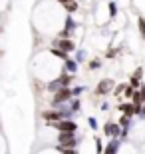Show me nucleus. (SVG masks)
<instances>
[{
	"label": "nucleus",
	"mask_w": 145,
	"mask_h": 154,
	"mask_svg": "<svg viewBox=\"0 0 145 154\" xmlns=\"http://www.w3.org/2000/svg\"><path fill=\"white\" fill-rule=\"evenodd\" d=\"M48 126H52V128H56L60 132H76L78 130V124L74 120H56V122H50Z\"/></svg>",
	"instance_id": "1"
},
{
	"label": "nucleus",
	"mask_w": 145,
	"mask_h": 154,
	"mask_svg": "<svg viewBox=\"0 0 145 154\" xmlns=\"http://www.w3.org/2000/svg\"><path fill=\"white\" fill-rule=\"evenodd\" d=\"M76 132H60V136H58V140H60L62 148H76V136H74Z\"/></svg>",
	"instance_id": "2"
},
{
	"label": "nucleus",
	"mask_w": 145,
	"mask_h": 154,
	"mask_svg": "<svg viewBox=\"0 0 145 154\" xmlns=\"http://www.w3.org/2000/svg\"><path fill=\"white\" fill-rule=\"evenodd\" d=\"M72 98V90L70 88H60V90L54 92V98H52V104H62Z\"/></svg>",
	"instance_id": "3"
},
{
	"label": "nucleus",
	"mask_w": 145,
	"mask_h": 154,
	"mask_svg": "<svg viewBox=\"0 0 145 154\" xmlns=\"http://www.w3.org/2000/svg\"><path fill=\"white\" fill-rule=\"evenodd\" d=\"M112 86H113L112 80H109V78H103L100 84H97V88H95V94H97V96H106V94H109Z\"/></svg>",
	"instance_id": "4"
},
{
	"label": "nucleus",
	"mask_w": 145,
	"mask_h": 154,
	"mask_svg": "<svg viewBox=\"0 0 145 154\" xmlns=\"http://www.w3.org/2000/svg\"><path fill=\"white\" fill-rule=\"evenodd\" d=\"M56 46H58V50H62V52H72L74 48H76V44H74V40H68V38H60L56 42Z\"/></svg>",
	"instance_id": "5"
},
{
	"label": "nucleus",
	"mask_w": 145,
	"mask_h": 154,
	"mask_svg": "<svg viewBox=\"0 0 145 154\" xmlns=\"http://www.w3.org/2000/svg\"><path fill=\"white\" fill-rule=\"evenodd\" d=\"M42 118L56 122V120H60V118H62V110H46V112H42Z\"/></svg>",
	"instance_id": "6"
},
{
	"label": "nucleus",
	"mask_w": 145,
	"mask_h": 154,
	"mask_svg": "<svg viewBox=\"0 0 145 154\" xmlns=\"http://www.w3.org/2000/svg\"><path fill=\"white\" fill-rule=\"evenodd\" d=\"M141 76H143V68H137L131 74V78H129V86L131 88H135V86H139V80H141Z\"/></svg>",
	"instance_id": "7"
},
{
	"label": "nucleus",
	"mask_w": 145,
	"mask_h": 154,
	"mask_svg": "<svg viewBox=\"0 0 145 154\" xmlns=\"http://www.w3.org/2000/svg\"><path fill=\"white\" fill-rule=\"evenodd\" d=\"M103 130H106V134H109V136L117 138V134H119V126H117V124H113V122H107Z\"/></svg>",
	"instance_id": "8"
},
{
	"label": "nucleus",
	"mask_w": 145,
	"mask_h": 154,
	"mask_svg": "<svg viewBox=\"0 0 145 154\" xmlns=\"http://www.w3.org/2000/svg\"><path fill=\"white\" fill-rule=\"evenodd\" d=\"M117 148H119V140H117V138H113L112 142H109V146H107L106 154H115V152H117Z\"/></svg>",
	"instance_id": "9"
},
{
	"label": "nucleus",
	"mask_w": 145,
	"mask_h": 154,
	"mask_svg": "<svg viewBox=\"0 0 145 154\" xmlns=\"http://www.w3.org/2000/svg\"><path fill=\"white\" fill-rule=\"evenodd\" d=\"M64 8H66L68 12H76V10H78V4H76V0H70V2L64 4Z\"/></svg>",
	"instance_id": "10"
},
{
	"label": "nucleus",
	"mask_w": 145,
	"mask_h": 154,
	"mask_svg": "<svg viewBox=\"0 0 145 154\" xmlns=\"http://www.w3.org/2000/svg\"><path fill=\"white\" fill-rule=\"evenodd\" d=\"M66 68L70 70V72H76V68H78V66H76V62H74V60L66 58Z\"/></svg>",
	"instance_id": "11"
},
{
	"label": "nucleus",
	"mask_w": 145,
	"mask_h": 154,
	"mask_svg": "<svg viewBox=\"0 0 145 154\" xmlns=\"http://www.w3.org/2000/svg\"><path fill=\"white\" fill-rule=\"evenodd\" d=\"M139 34L145 38V18L143 16H139Z\"/></svg>",
	"instance_id": "12"
},
{
	"label": "nucleus",
	"mask_w": 145,
	"mask_h": 154,
	"mask_svg": "<svg viewBox=\"0 0 145 154\" xmlns=\"http://www.w3.org/2000/svg\"><path fill=\"white\" fill-rule=\"evenodd\" d=\"M100 66H101V60H100V58H94V60H91V62H89V68H91V70L100 68Z\"/></svg>",
	"instance_id": "13"
},
{
	"label": "nucleus",
	"mask_w": 145,
	"mask_h": 154,
	"mask_svg": "<svg viewBox=\"0 0 145 154\" xmlns=\"http://www.w3.org/2000/svg\"><path fill=\"white\" fill-rule=\"evenodd\" d=\"M52 56H58V58H66V52H62V50H58V48H52Z\"/></svg>",
	"instance_id": "14"
},
{
	"label": "nucleus",
	"mask_w": 145,
	"mask_h": 154,
	"mask_svg": "<svg viewBox=\"0 0 145 154\" xmlns=\"http://www.w3.org/2000/svg\"><path fill=\"white\" fill-rule=\"evenodd\" d=\"M95 152H97V154L101 152V138L100 136H95Z\"/></svg>",
	"instance_id": "15"
},
{
	"label": "nucleus",
	"mask_w": 145,
	"mask_h": 154,
	"mask_svg": "<svg viewBox=\"0 0 145 154\" xmlns=\"http://www.w3.org/2000/svg\"><path fill=\"white\" fill-rule=\"evenodd\" d=\"M109 16H115V4H113V2H112V4H109Z\"/></svg>",
	"instance_id": "16"
},
{
	"label": "nucleus",
	"mask_w": 145,
	"mask_h": 154,
	"mask_svg": "<svg viewBox=\"0 0 145 154\" xmlns=\"http://www.w3.org/2000/svg\"><path fill=\"white\" fill-rule=\"evenodd\" d=\"M64 154H78L76 148H64Z\"/></svg>",
	"instance_id": "17"
},
{
	"label": "nucleus",
	"mask_w": 145,
	"mask_h": 154,
	"mask_svg": "<svg viewBox=\"0 0 145 154\" xmlns=\"http://www.w3.org/2000/svg\"><path fill=\"white\" fill-rule=\"evenodd\" d=\"M58 2H62V4H66V2H70V0H58Z\"/></svg>",
	"instance_id": "18"
}]
</instances>
